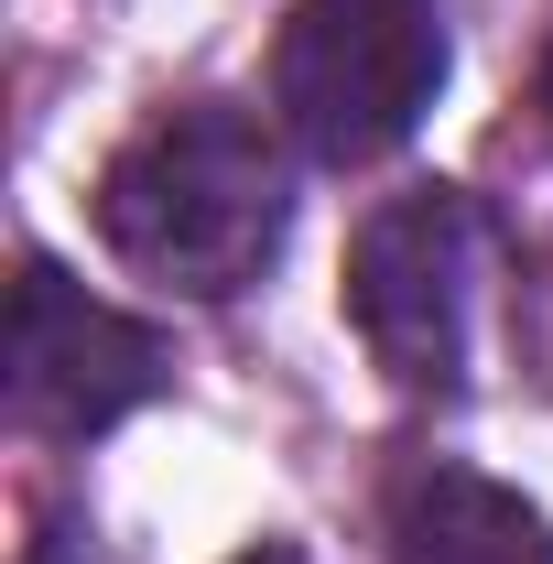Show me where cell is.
Wrapping results in <instances>:
<instances>
[{"instance_id":"cell-1","label":"cell","mask_w":553,"mask_h":564,"mask_svg":"<svg viewBox=\"0 0 553 564\" xmlns=\"http://www.w3.org/2000/svg\"><path fill=\"white\" fill-rule=\"evenodd\" d=\"M293 228V174L282 141L239 98H185L163 120H141L109 174H98V239L163 293H239Z\"/></svg>"},{"instance_id":"cell-2","label":"cell","mask_w":553,"mask_h":564,"mask_svg":"<svg viewBox=\"0 0 553 564\" xmlns=\"http://www.w3.org/2000/svg\"><path fill=\"white\" fill-rule=\"evenodd\" d=\"M445 87L434 0H293L272 44V120L315 163H380L423 131Z\"/></svg>"},{"instance_id":"cell-3","label":"cell","mask_w":553,"mask_h":564,"mask_svg":"<svg viewBox=\"0 0 553 564\" xmlns=\"http://www.w3.org/2000/svg\"><path fill=\"white\" fill-rule=\"evenodd\" d=\"M467 315H478V207L456 185H413L358 217L347 250V326L402 391L467 380Z\"/></svg>"},{"instance_id":"cell-4","label":"cell","mask_w":553,"mask_h":564,"mask_svg":"<svg viewBox=\"0 0 553 564\" xmlns=\"http://www.w3.org/2000/svg\"><path fill=\"white\" fill-rule=\"evenodd\" d=\"M163 380H174V358H163V337L141 315L98 304L44 250L22 261V282H11V423L22 434L87 445V434H109L120 413H141Z\"/></svg>"},{"instance_id":"cell-5","label":"cell","mask_w":553,"mask_h":564,"mask_svg":"<svg viewBox=\"0 0 553 564\" xmlns=\"http://www.w3.org/2000/svg\"><path fill=\"white\" fill-rule=\"evenodd\" d=\"M391 564H553V521L478 467H423L391 499Z\"/></svg>"},{"instance_id":"cell-6","label":"cell","mask_w":553,"mask_h":564,"mask_svg":"<svg viewBox=\"0 0 553 564\" xmlns=\"http://www.w3.org/2000/svg\"><path fill=\"white\" fill-rule=\"evenodd\" d=\"M532 109L553 120V33H543V66H532Z\"/></svg>"},{"instance_id":"cell-7","label":"cell","mask_w":553,"mask_h":564,"mask_svg":"<svg viewBox=\"0 0 553 564\" xmlns=\"http://www.w3.org/2000/svg\"><path fill=\"white\" fill-rule=\"evenodd\" d=\"M239 564H304V554H293V543H250Z\"/></svg>"}]
</instances>
